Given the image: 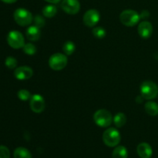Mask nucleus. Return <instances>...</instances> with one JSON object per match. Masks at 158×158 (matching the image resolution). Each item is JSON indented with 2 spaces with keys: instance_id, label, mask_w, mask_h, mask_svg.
<instances>
[{
  "instance_id": "nucleus-25",
  "label": "nucleus",
  "mask_w": 158,
  "mask_h": 158,
  "mask_svg": "<svg viewBox=\"0 0 158 158\" xmlns=\"http://www.w3.org/2000/svg\"><path fill=\"white\" fill-rule=\"evenodd\" d=\"M33 23L35 24L34 26H37L38 28L41 29L46 24V20H45V19L42 15H37L35 17H33Z\"/></svg>"
},
{
  "instance_id": "nucleus-18",
  "label": "nucleus",
  "mask_w": 158,
  "mask_h": 158,
  "mask_svg": "<svg viewBox=\"0 0 158 158\" xmlns=\"http://www.w3.org/2000/svg\"><path fill=\"white\" fill-rule=\"evenodd\" d=\"M56 13L57 8L53 4L47 5L43 9V15L45 17H46V18H52V17L55 16Z\"/></svg>"
},
{
  "instance_id": "nucleus-4",
  "label": "nucleus",
  "mask_w": 158,
  "mask_h": 158,
  "mask_svg": "<svg viewBox=\"0 0 158 158\" xmlns=\"http://www.w3.org/2000/svg\"><path fill=\"white\" fill-rule=\"evenodd\" d=\"M15 23L20 26H29L33 22V16L29 10L23 8L17 9L13 14Z\"/></svg>"
},
{
  "instance_id": "nucleus-23",
  "label": "nucleus",
  "mask_w": 158,
  "mask_h": 158,
  "mask_svg": "<svg viewBox=\"0 0 158 158\" xmlns=\"http://www.w3.org/2000/svg\"><path fill=\"white\" fill-rule=\"evenodd\" d=\"M17 64H18V62H17L16 59L12 56H8L5 61V65L6 67L11 69L16 68Z\"/></svg>"
},
{
  "instance_id": "nucleus-13",
  "label": "nucleus",
  "mask_w": 158,
  "mask_h": 158,
  "mask_svg": "<svg viewBox=\"0 0 158 158\" xmlns=\"http://www.w3.org/2000/svg\"><path fill=\"white\" fill-rule=\"evenodd\" d=\"M137 154L141 158H151L153 154V150L148 143H140L137 148Z\"/></svg>"
},
{
  "instance_id": "nucleus-8",
  "label": "nucleus",
  "mask_w": 158,
  "mask_h": 158,
  "mask_svg": "<svg viewBox=\"0 0 158 158\" xmlns=\"http://www.w3.org/2000/svg\"><path fill=\"white\" fill-rule=\"evenodd\" d=\"M100 19V12L97 9H89L83 15V21L85 26L88 27H94L99 23Z\"/></svg>"
},
{
  "instance_id": "nucleus-11",
  "label": "nucleus",
  "mask_w": 158,
  "mask_h": 158,
  "mask_svg": "<svg viewBox=\"0 0 158 158\" xmlns=\"http://www.w3.org/2000/svg\"><path fill=\"white\" fill-rule=\"evenodd\" d=\"M32 75H33V70L32 68L27 66L15 68V72H14V76L19 80H29L32 77Z\"/></svg>"
},
{
  "instance_id": "nucleus-17",
  "label": "nucleus",
  "mask_w": 158,
  "mask_h": 158,
  "mask_svg": "<svg viewBox=\"0 0 158 158\" xmlns=\"http://www.w3.org/2000/svg\"><path fill=\"white\" fill-rule=\"evenodd\" d=\"M145 111L150 116H157L158 114V104L155 102L149 101L145 103Z\"/></svg>"
},
{
  "instance_id": "nucleus-9",
  "label": "nucleus",
  "mask_w": 158,
  "mask_h": 158,
  "mask_svg": "<svg viewBox=\"0 0 158 158\" xmlns=\"http://www.w3.org/2000/svg\"><path fill=\"white\" fill-rule=\"evenodd\" d=\"M29 106L32 111L36 114H40L46 107L44 98L40 94H34L29 100Z\"/></svg>"
},
{
  "instance_id": "nucleus-2",
  "label": "nucleus",
  "mask_w": 158,
  "mask_h": 158,
  "mask_svg": "<svg viewBox=\"0 0 158 158\" xmlns=\"http://www.w3.org/2000/svg\"><path fill=\"white\" fill-rule=\"evenodd\" d=\"M140 95L145 99V100H153L156 98L158 95V86L155 83L152 81L143 82L140 85Z\"/></svg>"
},
{
  "instance_id": "nucleus-21",
  "label": "nucleus",
  "mask_w": 158,
  "mask_h": 158,
  "mask_svg": "<svg viewBox=\"0 0 158 158\" xmlns=\"http://www.w3.org/2000/svg\"><path fill=\"white\" fill-rule=\"evenodd\" d=\"M23 52L29 56H33L36 52V47L34 44L31 43H26L23 47Z\"/></svg>"
},
{
  "instance_id": "nucleus-6",
  "label": "nucleus",
  "mask_w": 158,
  "mask_h": 158,
  "mask_svg": "<svg viewBox=\"0 0 158 158\" xmlns=\"http://www.w3.org/2000/svg\"><path fill=\"white\" fill-rule=\"evenodd\" d=\"M68 63V59L66 54L60 52L52 54L49 60V66L55 71H60L64 69Z\"/></svg>"
},
{
  "instance_id": "nucleus-26",
  "label": "nucleus",
  "mask_w": 158,
  "mask_h": 158,
  "mask_svg": "<svg viewBox=\"0 0 158 158\" xmlns=\"http://www.w3.org/2000/svg\"><path fill=\"white\" fill-rule=\"evenodd\" d=\"M0 158H10V151L6 146H0Z\"/></svg>"
},
{
  "instance_id": "nucleus-20",
  "label": "nucleus",
  "mask_w": 158,
  "mask_h": 158,
  "mask_svg": "<svg viewBox=\"0 0 158 158\" xmlns=\"http://www.w3.org/2000/svg\"><path fill=\"white\" fill-rule=\"evenodd\" d=\"M76 46L73 42L66 41L63 46V50L66 56H70L75 52Z\"/></svg>"
},
{
  "instance_id": "nucleus-3",
  "label": "nucleus",
  "mask_w": 158,
  "mask_h": 158,
  "mask_svg": "<svg viewBox=\"0 0 158 158\" xmlns=\"http://www.w3.org/2000/svg\"><path fill=\"white\" fill-rule=\"evenodd\" d=\"M94 120L97 126L101 127H108L112 123L113 117L111 113L107 110L100 109L95 112Z\"/></svg>"
},
{
  "instance_id": "nucleus-24",
  "label": "nucleus",
  "mask_w": 158,
  "mask_h": 158,
  "mask_svg": "<svg viewBox=\"0 0 158 158\" xmlns=\"http://www.w3.org/2000/svg\"><path fill=\"white\" fill-rule=\"evenodd\" d=\"M17 96H18L19 99L23 100V101H26L28 100H30L31 97H32L30 93L27 89H20L18 92V94H17Z\"/></svg>"
},
{
  "instance_id": "nucleus-15",
  "label": "nucleus",
  "mask_w": 158,
  "mask_h": 158,
  "mask_svg": "<svg viewBox=\"0 0 158 158\" xmlns=\"http://www.w3.org/2000/svg\"><path fill=\"white\" fill-rule=\"evenodd\" d=\"M128 151L124 146H117L112 154V158H127Z\"/></svg>"
},
{
  "instance_id": "nucleus-19",
  "label": "nucleus",
  "mask_w": 158,
  "mask_h": 158,
  "mask_svg": "<svg viewBox=\"0 0 158 158\" xmlns=\"http://www.w3.org/2000/svg\"><path fill=\"white\" fill-rule=\"evenodd\" d=\"M114 123L117 127L120 128L127 123V117L123 113H118L114 117Z\"/></svg>"
},
{
  "instance_id": "nucleus-5",
  "label": "nucleus",
  "mask_w": 158,
  "mask_h": 158,
  "mask_svg": "<svg viewBox=\"0 0 158 158\" xmlns=\"http://www.w3.org/2000/svg\"><path fill=\"white\" fill-rule=\"evenodd\" d=\"M140 14L133 9H126L120 13V20L126 26H134L140 21Z\"/></svg>"
},
{
  "instance_id": "nucleus-10",
  "label": "nucleus",
  "mask_w": 158,
  "mask_h": 158,
  "mask_svg": "<svg viewBox=\"0 0 158 158\" xmlns=\"http://www.w3.org/2000/svg\"><path fill=\"white\" fill-rule=\"evenodd\" d=\"M61 8L66 13L75 15L80 10V3L78 0H63Z\"/></svg>"
},
{
  "instance_id": "nucleus-12",
  "label": "nucleus",
  "mask_w": 158,
  "mask_h": 158,
  "mask_svg": "<svg viewBox=\"0 0 158 158\" xmlns=\"http://www.w3.org/2000/svg\"><path fill=\"white\" fill-rule=\"evenodd\" d=\"M137 30L140 37L143 39H148L152 35L153 26L150 22L143 21L139 24Z\"/></svg>"
},
{
  "instance_id": "nucleus-16",
  "label": "nucleus",
  "mask_w": 158,
  "mask_h": 158,
  "mask_svg": "<svg viewBox=\"0 0 158 158\" xmlns=\"http://www.w3.org/2000/svg\"><path fill=\"white\" fill-rule=\"evenodd\" d=\"M13 157L14 158H32V154L28 149L19 147L14 151Z\"/></svg>"
},
{
  "instance_id": "nucleus-30",
  "label": "nucleus",
  "mask_w": 158,
  "mask_h": 158,
  "mask_svg": "<svg viewBox=\"0 0 158 158\" xmlns=\"http://www.w3.org/2000/svg\"><path fill=\"white\" fill-rule=\"evenodd\" d=\"M1 1L7 4H12V3H15L17 0H1Z\"/></svg>"
},
{
  "instance_id": "nucleus-7",
  "label": "nucleus",
  "mask_w": 158,
  "mask_h": 158,
  "mask_svg": "<svg viewBox=\"0 0 158 158\" xmlns=\"http://www.w3.org/2000/svg\"><path fill=\"white\" fill-rule=\"evenodd\" d=\"M7 43L12 48L15 49H21L24 46L25 39L23 34L19 31H11L7 35Z\"/></svg>"
},
{
  "instance_id": "nucleus-29",
  "label": "nucleus",
  "mask_w": 158,
  "mask_h": 158,
  "mask_svg": "<svg viewBox=\"0 0 158 158\" xmlns=\"http://www.w3.org/2000/svg\"><path fill=\"white\" fill-rule=\"evenodd\" d=\"M46 2H47L50 3V4H57V3L60 2L61 0H45Z\"/></svg>"
},
{
  "instance_id": "nucleus-27",
  "label": "nucleus",
  "mask_w": 158,
  "mask_h": 158,
  "mask_svg": "<svg viewBox=\"0 0 158 158\" xmlns=\"http://www.w3.org/2000/svg\"><path fill=\"white\" fill-rule=\"evenodd\" d=\"M149 16H150V13H149V12L147 10L142 11L141 13L140 14V19H148Z\"/></svg>"
},
{
  "instance_id": "nucleus-22",
  "label": "nucleus",
  "mask_w": 158,
  "mask_h": 158,
  "mask_svg": "<svg viewBox=\"0 0 158 158\" xmlns=\"http://www.w3.org/2000/svg\"><path fill=\"white\" fill-rule=\"evenodd\" d=\"M93 32V35L97 39H102L103 37L106 36V30L105 29H103V27L101 26H98V27H96L93 29L92 31Z\"/></svg>"
},
{
  "instance_id": "nucleus-14",
  "label": "nucleus",
  "mask_w": 158,
  "mask_h": 158,
  "mask_svg": "<svg viewBox=\"0 0 158 158\" xmlns=\"http://www.w3.org/2000/svg\"><path fill=\"white\" fill-rule=\"evenodd\" d=\"M26 35L29 41H38L41 35V31H40V28H38L37 26H31L26 29Z\"/></svg>"
},
{
  "instance_id": "nucleus-1",
  "label": "nucleus",
  "mask_w": 158,
  "mask_h": 158,
  "mask_svg": "<svg viewBox=\"0 0 158 158\" xmlns=\"http://www.w3.org/2000/svg\"><path fill=\"white\" fill-rule=\"evenodd\" d=\"M121 136L116 128H107L103 134V141L109 148H115L120 143Z\"/></svg>"
},
{
  "instance_id": "nucleus-28",
  "label": "nucleus",
  "mask_w": 158,
  "mask_h": 158,
  "mask_svg": "<svg viewBox=\"0 0 158 158\" xmlns=\"http://www.w3.org/2000/svg\"><path fill=\"white\" fill-rule=\"evenodd\" d=\"M143 100H145V99L143 98V97H142L141 95L138 96V97H137V98H136V101H137V103H141L143 101Z\"/></svg>"
}]
</instances>
